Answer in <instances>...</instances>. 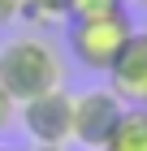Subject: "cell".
Returning <instances> with one entry per match:
<instances>
[{
  "label": "cell",
  "instance_id": "cell-2",
  "mask_svg": "<svg viewBox=\"0 0 147 151\" xmlns=\"http://www.w3.org/2000/svg\"><path fill=\"white\" fill-rule=\"evenodd\" d=\"M130 35H134V22H130L125 9H117V13H104V17H78V22H69L65 26V47H69V56L78 60L82 69L108 73L117 52L130 43Z\"/></svg>",
  "mask_w": 147,
  "mask_h": 151
},
{
  "label": "cell",
  "instance_id": "cell-4",
  "mask_svg": "<svg viewBox=\"0 0 147 151\" xmlns=\"http://www.w3.org/2000/svg\"><path fill=\"white\" fill-rule=\"evenodd\" d=\"M125 108L130 104H121V95H117L113 86H91V91L74 95V142L100 151Z\"/></svg>",
  "mask_w": 147,
  "mask_h": 151
},
{
  "label": "cell",
  "instance_id": "cell-3",
  "mask_svg": "<svg viewBox=\"0 0 147 151\" xmlns=\"http://www.w3.org/2000/svg\"><path fill=\"white\" fill-rule=\"evenodd\" d=\"M17 121L35 147H69L74 142V95L65 86L43 91L26 104H17Z\"/></svg>",
  "mask_w": 147,
  "mask_h": 151
},
{
  "label": "cell",
  "instance_id": "cell-7",
  "mask_svg": "<svg viewBox=\"0 0 147 151\" xmlns=\"http://www.w3.org/2000/svg\"><path fill=\"white\" fill-rule=\"evenodd\" d=\"M22 17L30 26H52V22H69V0H26Z\"/></svg>",
  "mask_w": 147,
  "mask_h": 151
},
{
  "label": "cell",
  "instance_id": "cell-10",
  "mask_svg": "<svg viewBox=\"0 0 147 151\" xmlns=\"http://www.w3.org/2000/svg\"><path fill=\"white\" fill-rule=\"evenodd\" d=\"M22 4L26 0H0V26H13L17 17H22Z\"/></svg>",
  "mask_w": 147,
  "mask_h": 151
},
{
  "label": "cell",
  "instance_id": "cell-8",
  "mask_svg": "<svg viewBox=\"0 0 147 151\" xmlns=\"http://www.w3.org/2000/svg\"><path fill=\"white\" fill-rule=\"evenodd\" d=\"M125 9V0H69V22L78 17H104V13Z\"/></svg>",
  "mask_w": 147,
  "mask_h": 151
},
{
  "label": "cell",
  "instance_id": "cell-5",
  "mask_svg": "<svg viewBox=\"0 0 147 151\" xmlns=\"http://www.w3.org/2000/svg\"><path fill=\"white\" fill-rule=\"evenodd\" d=\"M108 86L121 95V104L143 108L147 104V30H134L130 43L117 52L113 69H108Z\"/></svg>",
  "mask_w": 147,
  "mask_h": 151
},
{
  "label": "cell",
  "instance_id": "cell-11",
  "mask_svg": "<svg viewBox=\"0 0 147 151\" xmlns=\"http://www.w3.org/2000/svg\"><path fill=\"white\" fill-rule=\"evenodd\" d=\"M35 151H69V147H35Z\"/></svg>",
  "mask_w": 147,
  "mask_h": 151
},
{
  "label": "cell",
  "instance_id": "cell-13",
  "mask_svg": "<svg viewBox=\"0 0 147 151\" xmlns=\"http://www.w3.org/2000/svg\"><path fill=\"white\" fill-rule=\"evenodd\" d=\"M0 151H22V147H0Z\"/></svg>",
  "mask_w": 147,
  "mask_h": 151
},
{
  "label": "cell",
  "instance_id": "cell-1",
  "mask_svg": "<svg viewBox=\"0 0 147 151\" xmlns=\"http://www.w3.org/2000/svg\"><path fill=\"white\" fill-rule=\"evenodd\" d=\"M0 86L26 104L43 91H61L65 86V56L56 43H48L39 35H9L0 43Z\"/></svg>",
  "mask_w": 147,
  "mask_h": 151
},
{
  "label": "cell",
  "instance_id": "cell-6",
  "mask_svg": "<svg viewBox=\"0 0 147 151\" xmlns=\"http://www.w3.org/2000/svg\"><path fill=\"white\" fill-rule=\"evenodd\" d=\"M100 151H147V108H125Z\"/></svg>",
  "mask_w": 147,
  "mask_h": 151
},
{
  "label": "cell",
  "instance_id": "cell-12",
  "mask_svg": "<svg viewBox=\"0 0 147 151\" xmlns=\"http://www.w3.org/2000/svg\"><path fill=\"white\" fill-rule=\"evenodd\" d=\"M130 4H143V9H147V0H130Z\"/></svg>",
  "mask_w": 147,
  "mask_h": 151
},
{
  "label": "cell",
  "instance_id": "cell-9",
  "mask_svg": "<svg viewBox=\"0 0 147 151\" xmlns=\"http://www.w3.org/2000/svg\"><path fill=\"white\" fill-rule=\"evenodd\" d=\"M13 116H17V99H13V95L4 91V86H0V134H4V129L13 125Z\"/></svg>",
  "mask_w": 147,
  "mask_h": 151
},
{
  "label": "cell",
  "instance_id": "cell-14",
  "mask_svg": "<svg viewBox=\"0 0 147 151\" xmlns=\"http://www.w3.org/2000/svg\"><path fill=\"white\" fill-rule=\"evenodd\" d=\"M143 108H147V104H143Z\"/></svg>",
  "mask_w": 147,
  "mask_h": 151
}]
</instances>
